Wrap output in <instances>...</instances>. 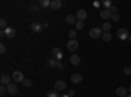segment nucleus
Here are the masks:
<instances>
[{"label":"nucleus","instance_id":"33","mask_svg":"<svg viewBox=\"0 0 131 97\" xmlns=\"http://www.w3.org/2000/svg\"><path fill=\"white\" fill-rule=\"evenodd\" d=\"M109 10H110L112 13H117V10H118V9H117V7H115V5H112L110 8H109Z\"/></svg>","mask_w":131,"mask_h":97},{"label":"nucleus","instance_id":"10","mask_svg":"<svg viewBox=\"0 0 131 97\" xmlns=\"http://www.w3.org/2000/svg\"><path fill=\"white\" fill-rule=\"evenodd\" d=\"M7 91H8V94H10V96H15V94H17V92H18L16 84H9L8 87H7Z\"/></svg>","mask_w":131,"mask_h":97},{"label":"nucleus","instance_id":"15","mask_svg":"<svg viewBox=\"0 0 131 97\" xmlns=\"http://www.w3.org/2000/svg\"><path fill=\"white\" fill-rule=\"evenodd\" d=\"M4 33H5V36L8 37V38H13L15 36H16V30L13 29V28H7V29H4Z\"/></svg>","mask_w":131,"mask_h":97},{"label":"nucleus","instance_id":"26","mask_svg":"<svg viewBox=\"0 0 131 97\" xmlns=\"http://www.w3.org/2000/svg\"><path fill=\"white\" fill-rule=\"evenodd\" d=\"M7 93H8L7 87H5V85H2V87H0V96H5Z\"/></svg>","mask_w":131,"mask_h":97},{"label":"nucleus","instance_id":"1","mask_svg":"<svg viewBox=\"0 0 131 97\" xmlns=\"http://www.w3.org/2000/svg\"><path fill=\"white\" fill-rule=\"evenodd\" d=\"M102 34H104V31H102L101 28H93V29L89 30V37L93 38V39H97V38L102 37Z\"/></svg>","mask_w":131,"mask_h":97},{"label":"nucleus","instance_id":"18","mask_svg":"<svg viewBox=\"0 0 131 97\" xmlns=\"http://www.w3.org/2000/svg\"><path fill=\"white\" fill-rule=\"evenodd\" d=\"M57 64H58V60H57L55 58H51V59H49V62H47V66H49L50 68L57 67Z\"/></svg>","mask_w":131,"mask_h":97},{"label":"nucleus","instance_id":"31","mask_svg":"<svg viewBox=\"0 0 131 97\" xmlns=\"http://www.w3.org/2000/svg\"><path fill=\"white\" fill-rule=\"evenodd\" d=\"M38 8H39V7H38L37 4H31V5L29 7V9L31 10V12H36V10H38Z\"/></svg>","mask_w":131,"mask_h":97},{"label":"nucleus","instance_id":"28","mask_svg":"<svg viewBox=\"0 0 131 97\" xmlns=\"http://www.w3.org/2000/svg\"><path fill=\"white\" fill-rule=\"evenodd\" d=\"M123 73L126 76H131V67H125L123 68Z\"/></svg>","mask_w":131,"mask_h":97},{"label":"nucleus","instance_id":"20","mask_svg":"<svg viewBox=\"0 0 131 97\" xmlns=\"http://www.w3.org/2000/svg\"><path fill=\"white\" fill-rule=\"evenodd\" d=\"M76 36H78V30H76V29H71V30L68 31V37H70L71 39H75Z\"/></svg>","mask_w":131,"mask_h":97},{"label":"nucleus","instance_id":"34","mask_svg":"<svg viewBox=\"0 0 131 97\" xmlns=\"http://www.w3.org/2000/svg\"><path fill=\"white\" fill-rule=\"evenodd\" d=\"M54 58H55L57 60H62V58H63V54H62V52H59L58 55H55V57H54Z\"/></svg>","mask_w":131,"mask_h":97},{"label":"nucleus","instance_id":"30","mask_svg":"<svg viewBox=\"0 0 131 97\" xmlns=\"http://www.w3.org/2000/svg\"><path fill=\"white\" fill-rule=\"evenodd\" d=\"M23 83H24V85H25V87H29V88H30V87H31V84H33V83H31V80H30V79H25V80H24V81H23Z\"/></svg>","mask_w":131,"mask_h":97},{"label":"nucleus","instance_id":"19","mask_svg":"<svg viewBox=\"0 0 131 97\" xmlns=\"http://www.w3.org/2000/svg\"><path fill=\"white\" fill-rule=\"evenodd\" d=\"M50 5H51L50 0H41L39 2V7H42V8H49Z\"/></svg>","mask_w":131,"mask_h":97},{"label":"nucleus","instance_id":"27","mask_svg":"<svg viewBox=\"0 0 131 97\" xmlns=\"http://www.w3.org/2000/svg\"><path fill=\"white\" fill-rule=\"evenodd\" d=\"M75 25H76V30H81L84 28V23H83V21H78Z\"/></svg>","mask_w":131,"mask_h":97},{"label":"nucleus","instance_id":"25","mask_svg":"<svg viewBox=\"0 0 131 97\" xmlns=\"http://www.w3.org/2000/svg\"><path fill=\"white\" fill-rule=\"evenodd\" d=\"M46 97H59L58 96V91H49Z\"/></svg>","mask_w":131,"mask_h":97},{"label":"nucleus","instance_id":"21","mask_svg":"<svg viewBox=\"0 0 131 97\" xmlns=\"http://www.w3.org/2000/svg\"><path fill=\"white\" fill-rule=\"evenodd\" d=\"M102 41L104 42H110L112 41V34L110 33H104L102 34Z\"/></svg>","mask_w":131,"mask_h":97},{"label":"nucleus","instance_id":"6","mask_svg":"<svg viewBox=\"0 0 131 97\" xmlns=\"http://www.w3.org/2000/svg\"><path fill=\"white\" fill-rule=\"evenodd\" d=\"M71 81L73 84H80L83 81V76H81V73H72L71 75Z\"/></svg>","mask_w":131,"mask_h":97},{"label":"nucleus","instance_id":"13","mask_svg":"<svg viewBox=\"0 0 131 97\" xmlns=\"http://www.w3.org/2000/svg\"><path fill=\"white\" fill-rule=\"evenodd\" d=\"M115 94H117L118 97H126V96H127V89H126L125 87H119V88H117Z\"/></svg>","mask_w":131,"mask_h":97},{"label":"nucleus","instance_id":"35","mask_svg":"<svg viewBox=\"0 0 131 97\" xmlns=\"http://www.w3.org/2000/svg\"><path fill=\"white\" fill-rule=\"evenodd\" d=\"M57 68H59V70H64V66L60 63V60H58V64H57Z\"/></svg>","mask_w":131,"mask_h":97},{"label":"nucleus","instance_id":"9","mask_svg":"<svg viewBox=\"0 0 131 97\" xmlns=\"http://www.w3.org/2000/svg\"><path fill=\"white\" fill-rule=\"evenodd\" d=\"M30 29L34 31V33H41L42 29H43V25L39 24V23H33V24L30 25Z\"/></svg>","mask_w":131,"mask_h":97},{"label":"nucleus","instance_id":"14","mask_svg":"<svg viewBox=\"0 0 131 97\" xmlns=\"http://www.w3.org/2000/svg\"><path fill=\"white\" fill-rule=\"evenodd\" d=\"M70 62H71V64H73V66H78V64L80 63V57H79V54H72L71 58H70Z\"/></svg>","mask_w":131,"mask_h":97},{"label":"nucleus","instance_id":"17","mask_svg":"<svg viewBox=\"0 0 131 97\" xmlns=\"http://www.w3.org/2000/svg\"><path fill=\"white\" fill-rule=\"evenodd\" d=\"M102 31H104V33H109V30H110L112 29V24L110 23H109V21H106V23H104L102 24Z\"/></svg>","mask_w":131,"mask_h":97},{"label":"nucleus","instance_id":"4","mask_svg":"<svg viewBox=\"0 0 131 97\" xmlns=\"http://www.w3.org/2000/svg\"><path fill=\"white\" fill-rule=\"evenodd\" d=\"M12 79H13V81H16V83H23V81L25 80L23 72H20V71H15V72L12 73Z\"/></svg>","mask_w":131,"mask_h":97},{"label":"nucleus","instance_id":"11","mask_svg":"<svg viewBox=\"0 0 131 97\" xmlns=\"http://www.w3.org/2000/svg\"><path fill=\"white\" fill-rule=\"evenodd\" d=\"M112 12L109 9H102V10H100V16L104 18V20H112Z\"/></svg>","mask_w":131,"mask_h":97},{"label":"nucleus","instance_id":"36","mask_svg":"<svg viewBox=\"0 0 131 97\" xmlns=\"http://www.w3.org/2000/svg\"><path fill=\"white\" fill-rule=\"evenodd\" d=\"M67 94H68L70 97H73V96H75V91H73V89H71V91H70Z\"/></svg>","mask_w":131,"mask_h":97},{"label":"nucleus","instance_id":"23","mask_svg":"<svg viewBox=\"0 0 131 97\" xmlns=\"http://www.w3.org/2000/svg\"><path fill=\"white\" fill-rule=\"evenodd\" d=\"M102 5L105 7V9H109V8L113 5V3L110 2V0H104V2H102Z\"/></svg>","mask_w":131,"mask_h":97},{"label":"nucleus","instance_id":"5","mask_svg":"<svg viewBox=\"0 0 131 97\" xmlns=\"http://www.w3.org/2000/svg\"><path fill=\"white\" fill-rule=\"evenodd\" d=\"M10 78L8 73H3L2 76H0V83H2V85H5V87H8V85L10 84Z\"/></svg>","mask_w":131,"mask_h":97},{"label":"nucleus","instance_id":"22","mask_svg":"<svg viewBox=\"0 0 131 97\" xmlns=\"http://www.w3.org/2000/svg\"><path fill=\"white\" fill-rule=\"evenodd\" d=\"M0 28H2V30H4V29H7L8 28V24H7V18H2L0 20Z\"/></svg>","mask_w":131,"mask_h":97},{"label":"nucleus","instance_id":"37","mask_svg":"<svg viewBox=\"0 0 131 97\" xmlns=\"http://www.w3.org/2000/svg\"><path fill=\"white\" fill-rule=\"evenodd\" d=\"M60 97H70V96H68V94H62Z\"/></svg>","mask_w":131,"mask_h":97},{"label":"nucleus","instance_id":"29","mask_svg":"<svg viewBox=\"0 0 131 97\" xmlns=\"http://www.w3.org/2000/svg\"><path fill=\"white\" fill-rule=\"evenodd\" d=\"M59 52H62V50H60V49H58V47H54V49L51 50V54H52L54 57H55V55H58Z\"/></svg>","mask_w":131,"mask_h":97},{"label":"nucleus","instance_id":"2","mask_svg":"<svg viewBox=\"0 0 131 97\" xmlns=\"http://www.w3.org/2000/svg\"><path fill=\"white\" fill-rule=\"evenodd\" d=\"M128 30L127 29H123V28H121V29H118V31H117V37L121 39V41H126V39H128Z\"/></svg>","mask_w":131,"mask_h":97},{"label":"nucleus","instance_id":"12","mask_svg":"<svg viewBox=\"0 0 131 97\" xmlns=\"http://www.w3.org/2000/svg\"><path fill=\"white\" fill-rule=\"evenodd\" d=\"M50 8H51L52 10H58V9H60V8H62V2H60V0H52Z\"/></svg>","mask_w":131,"mask_h":97},{"label":"nucleus","instance_id":"38","mask_svg":"<svg viewBox=\"0 0 131 97\" xmlns=\"http://www.w3.org/2000/svg\"><path fill=\"white\" fill-rule=\"evenodd\" d=\"M128 41H130V42H131V34H130V36H128Z\"/></svg>","mask_w":131,"mask_h":97},{"label":"nucleus","instance_id":"24","mask_svg":"<svg viewBox=\"0 0 131 97\" xmlns=\"http://www.w3.org/2000/svg\"><path fill=\"white\" fill-rule=\"evenodd\" d=\"M119 18H121V16H119V13H118V12L112 15V20H113V23H118Z\"/></svg>","mask_w":131,"mask_h":97},{"label":"nucleus","instance_id":"3","mask_svg":"<svg viewBox=\"0 0 131 97\" xmlns=\"http://www.w3.org/2000/svg\"><path fill=\"white\" fill-rule=\"evenodd\" d=\"M67 49H68V51L75 52L76 50L79 49V42L76 41V39H70V42L67 44Z\"/></svg>","mask_w":131,"mask_h":97},{"label":"nucleus","instance_id":"40","mask_svg":"<svg viewBox=\"0 0 131 97\" xmlns=\"http://www.w3.org/2000/svg\"><path fill=\"white\" fill-rule=\"evenodd\" d=\"M126 97H131V93H130V94H127V96H126Z\"/></svg>","mask_w":131,"mask_h":97},{"label":"nucleus","instance_id":"16","mask_svg":"<svg viewBox=\"0 0 131 97\" xmlns=\"http://www.w3.org/2000/svg\"><path fill=\"white\" fill-rule=\"evenodd\" d=\"M66 21H67L68 24H71V25H72V24H76L79 20H78V17H76L75 15H68L67 17H66Z\"/></svg>","mask_w":131,"mask_h":97},{"label":"nucleus","instance_id":"7","mask_svg":"<svg viewBox=\"0 0 131 97\" xmlns=\"http://www.w3.org/2000/svg\"><path fill=\"white\" fill-rule=\"evenodd\" d=\"M54 87H55V91H63V89H66V87H67V84H66V81H63V80H58V81H55V84H54Z\"/></svg>","mask_w":131,"mask_h":97},{"label":"nucleus","instance_id":"39","mask_svg":"<svg viewBox=\"0 0 131 97\" xmlns=\"http://www.w3.org/2000/svg\"><path fill=\"white\" fill-rule=\"evenodd\" d=\"M128 91H130V93H131V85H130V88H128Z\"/></svg>","mask_w":131,"mask_h":97},{"label":"nucleus","instance_id":"8","mask_svg":"<svg viewBox=\"0 0 131 97\" xmlns=\"http://www.w3.org/2000/svg\"><path fill=\"white\" fill-rule=\"evenodd\" d=\"M76 17H78L79 21H84L86 17H88V13H86L85 9H79L78 13H76Z\"/></svg>","mask_w":131,"mask_h":97},{"label":"nucleus","instance_id":"32","mask_svg":"<svg viewBox=\"0 0 131 97\" xmlns=\"http://www.w3.org/2000/svg\"><path fill=\"white\" fill-rule=\"evenodd\" d=\"M7 51V49H5V45L4 44H2V45H0V54H4Z\"/></svg>","mask_w":131,"mask_h":97}]
</instances>
